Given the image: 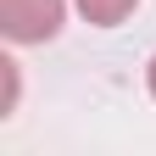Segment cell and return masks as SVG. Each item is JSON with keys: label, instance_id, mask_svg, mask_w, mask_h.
Wrapping results in <instances>:
<instances>
[{"label": "cell", "instance_id": "1", "mask_svg": "<svg viewBox=\"0 0 156 156\" xmlns=\"http://www.w3.org/2000/svg\"><path fill=\"white\" fill-rule=\"evenodd\" d=\"M62 11L67 0H0V28L17 45H39V39H56Z\"/></svg>", "mask_w": 156, "mask_h": 156}, {"label": "cell", "instance_id": "2", "mask_svg": "<svg viewBox=\"0 0 156 156\" xmlns=\"http://www.w3.org/2000/svg\"><path fill=\"white\" fill-rule=\"evenodd\" d=\"M73 6L84 11L95 28H117V23H123V17H128L134 6H140V0H73Z\"/></svg>", "mask_w": 156, "mask_h": 156}, {"label": "cell", "instance_id": "3", "mask_svg": "<svg viewBox=\"0 0 156 156\" xmlns=\"http://www.w3.org/2000/svg\"><path fill=\"white\" fill-rule=\"evenodd\" d=\"M145 84H151V95H156V56H151V67H145Z\"/></svg>", "mask_w": 156, "mask_h": 156}]
</instances>
